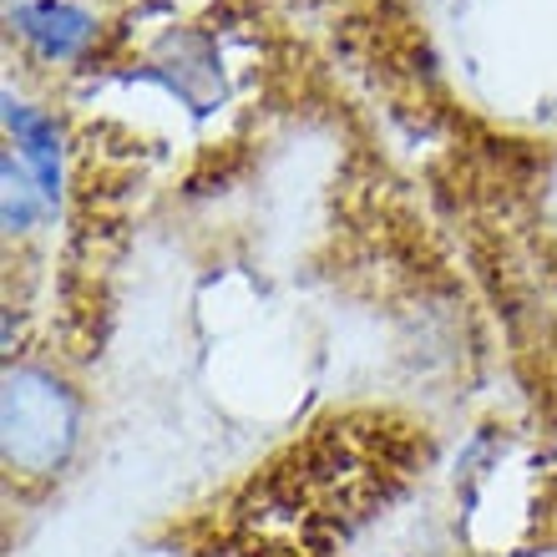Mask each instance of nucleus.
Here are the masks:
<instances>
[{
    "label": "nucleus",
    "instance_id": "20e7f679",
    "mask_svg": "<svg viewBox=\"0 0 557 557\" xmlns=\"http://www.w3.org/2000/svg\"><path fill=\"white\" fill-rule=\"evenodd\" d=\"M46 208H51V198L41 193V183H30L26 162L5 158V228H11V234H26Z\"/></svg>",
    "mask_w": 557,
    "mask_h": 557
},
{
    "label": "nucleus",
    "instance_id": "f03ea898",
    "mask_svg": "<svg viewBox=\"0 0 557 557\" xmlns=\"http://www.w3.org/2000/svg\"><path fill=\"white\" fill-rule=\"evenodd\" d=\"M15 26H21V36L51 61L76 57V51L91 41V30H97L91 15L82 11V5H72V0H30V5L15 11Z\"/></svg>",
    "mask_w": 557,
    "mask_h": 557
},
{
    "label": "nucleus",
    "instance_id": "f257e3e1",
    "mask_svg": "<svg viewBox=\"0 0 557 557\" xmlns=\"http://www.w3.org/2000/svg\"><path fill=\"white\" fill-rule=\"evenodd\" d=\"M5 461L21 476H51L66 467L76 446V396L51 375V370L21 366L5 375Z\"/></svg>",
    "mask_w": 557,
    "mask_h": 557
},
{
    "label": "nucleus",
    "instance_id": "7ed1b4c3",
    "mask_svg": "<svg viewBox=\"0 0 557 557\" xmlns=\"http://www.w3.org/2000/svg\"><path fill=\"white\" fill-rule=\"evenodd\" d=\"M5 127L15 133V147L26 152V162L36 168V177H41V193L57 203L61 198V147H57V127L46 117H36L30 107H21L11 97L5 102Z\"/></svg>",
    "mask_w": 557,
    "mask_h": 557
}]
</instances>
